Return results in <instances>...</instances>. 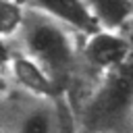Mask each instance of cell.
<instances>
[{
    "label": "cell",
    "mask_w": 133,
    "mask_h": 133,
    "mask_svg": "<svg viewBox=\"0 0 133 133\" xmlns=\"http://www.w3.org/2000/svg\"><path fill=\"white\" fill-rule=\"evenodd\" d=\"M73 29L66 25L27 8L25 25L12 42L19 50H23L29 58H33L64 91L81 69V42Z\"/></svg>",
    "instance_id": "obj_1"
},
{
    "label": "cell",
    "mask_w": 133,
    "mask_h": 133,
    "mask_svg": "<svg viewBox=\"0 0 133 133\" xmlns=\"http://www.w3.org/2000/svg\"><path fill=\"white\" fill-rule=\"evenodd\" d=\"M77 133H131L133 71L127 64L96 79L75 112Z\"/></svg>",
    "instance_id": "obj_2"
},
{
    "label": "cell",
    "mask_w": 133,
    "mask_h": 133,
    "mask_svg": "<svg viewBox=\"0 0 133 133\" xmlns=\"http://www.w3.org/2000/svg\"><path fill=\"white\" fill-rule=\"evenodd\" d=\"M75 112L66 96L39 98L19 87H4L2 133H73Z\"/></svg>",
    "instance_id": "obj_3"
},
{
    "label": "cell",
    "mask_w": 133,
    "mask_h": 133,
    "mask_svg": "<svg viewBox=\"0 0 133 133\" xmlns=\"http://www.w3.org/2000/svg\"><path fill=\"white\" fill-rule=\"evenodd\" d=\"M131 42L125 33L98 31L81 39V69L89 71L100 79L102 75L127 64L131 56Z\"/></svg>",
    "instance_id": "obj_4"
},
{
    "label": "cell",
    "mask_w": 133,
    "mask_h": 133,
    "mask_svg": "<svg viewBox=\"0 0 133 133\" xmlns=\"http://www.w3.org/2000/svg\"><path fill=\"white\" fill-rule=\"evenodd\" d=\"M4 77L10 79L12 87H19L31 96L54 98L64 96V91L54 83V79L23 50H10L4 46Z\"/></svg>",
    "instance_id": "obj_5"
},
{
    "label": "cell",
    "mask_w": 133,
    "mask_h": 133,
    "mask_svg": "<svg viewBox=\"0 0 133 133\" xmlns=\"http://www.w3.org/2000/svg\"><path fill=\"white\" fill-rule=\"evenodd\" d=\"M19 2L25 4L29 10L42 12L50 19L66 25L83 39L102 31L98 21L94 19L89 6L85 4V0H19Z\"/></svg>",
    "instance_id": "obj_6"
},
{
    "label": "cell",
    "mask_w": 133,
    "mask_h": 133,
    "mask_svg": "<svg viewBox=\"0 0 133 133\" xmlns=\"http://www.w3.org/2000/svg\"><path fill=\"white\" fill-rule=\"evenodd\" d=\"M102 31L125 33L133 23V0H85Z\"/></svg>",
    "instance_id": "obj_7"
},
{
    "label": "cell",
    "mask_w": 133,
    "mask_h": 133,
    "mask_svg": "<svg viewBox=\"0 0 133 133\" xmlns=\"http://www.w3.org/2000/svg\"><path fill=\"white\" fill-rule=\"evenodd\" d=\"M0 8H2V23H0L2 44H12V42H17L21 29L25 25L27 6L21 4L19 0H2Z\"/></svg>",
    "instance_id": "obj_8"
}]
</instances>
